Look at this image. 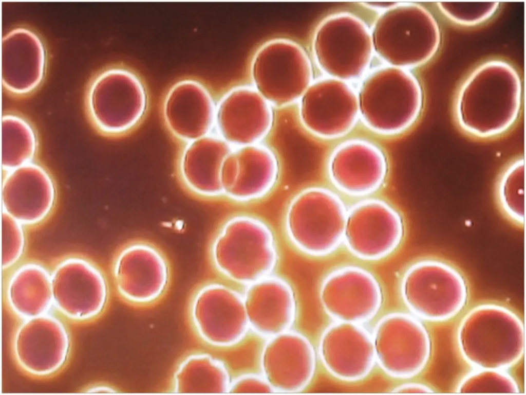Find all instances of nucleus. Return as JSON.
<instances>
[{"instance_id": "9", "label": "nucleus", "mask_w": 526, "mask_h": 395, "mask_svg": "<svg viewBox=\"0 0 526 395\" xmlns=\"http://www.w3.org/2000/svg\"><path fill=\"white\" fill-rule=\"evenodd\" d=\"M373 74L358 96L360 117L369 130L379 135L392 136L405 131L419 115L421 94L406 86H397L398 83H392L390 79L389 82L385 79L384 82L380 79V83Z\"/></svg>"}, {"instance_id": "14", "label": "nucleus", "mask_w": 526, "mask_h": 395, "mask_svg": "<svg viewBox=\"0 0 526 395\" xmlns=\"http://www.w3.org/2000/svg\"><path fill=\"white\" fill-rule=\"evenodd\" d=\"M55 197L51 176L32 162L6 172L3 180L2 212L23 225L44 220L52 210Z\"/></svg>"}, {"instance_id": "4", "label": "nucleus", "mask_w": 526, "mask_h": 395, "mask_svg": "<svg viewBox=\"0 0 526 395\" xmlns=\"http://www.w3.org/2000/svg\"><path fill=\"white\" fill-rule=\"evenodd\" d=\"M404 231L403 219L391 205L379 199H366L347 210L343 243L360 260L380 261L397 250Z\"/></svg>"}, {"instance_id": "11", "label": "nucleus", "mask_w": 526, "mask_h": 395, "mask_svg": "<svg viewBox=\"0 0 526 395\" xmlns=\"http://www.w3.org/2000/svg\"><path fill=\"white\" fill-rule=\"evenodd\" d=\"M387 169L382 151L372 142L360 138L339 145L328 164L331 183L343 193L352 196H367L379 190Z\"/></svg>"}, {"instance_id": "1", "label": "nucleus", "mask_w": 526, "mask_h": 395, "mask_svg": "<svg viewBox=\"0 0 526 395\" xmlns=\"http://www.w3.org/2000/svg\"><path fill=\"white\" fill-rule=\"evenodd\" d=\"M209 258L218 273L247 286L274 274L280 253L268 223L253 214L238 213L227 218L216 232Z\"/></svg>"}, {"instance_id": "19", "label": "nucleus", "mask_w": 526, "mask_h": 395, "mask_svg": "<svg viewBox=\"0 0 526 395\" xmlns=\"http://www.w3.org/2000/svg\"><path fill=\"white\" fill-rule=\"evenodd\" d=\"M215 115L220 128L227 127L224 140L230 145L242 146V132L244 146L248 145L246 133L251 132L255 142L252 133L259 139L268 131L272 120L268 101L257 90L248 87L238 88L227 94Z\"/></svg>"}, {"instance_id": "10", "label": "nucleus", "mask_w": 526, "mask_h": 395, "mask_svg": "<svg viewBox=\"0 0 526 395\" xmlns=\"http://www.w3.org/2000/svg\"><path fill=\"white\" fill-rule=\"evenodd\" d=\"M361 325L334 321L321 336L320 358L326 370L337 379L363 380L376 363L372 335Z\"/></svg>"}, {"instance_id": "6", "label": "nucleus", "mask_w": 526, "mask_h": 395, "mask_svg": "<svg viewBox=\"0 0 526 395\" xmlns=\"http://www.w3.org/2000/svg\"><path fill=\"white\" fill-rule=\"evenodd\" d=\"M257 91L277 104L292 102L309 86L311 67L305 51L293 42L276 40L258 51L253 65Z\"/></svg>"}, {"instance_id": "12", "label": "nucleus", "mask_w": 526, "mask_h": 395, "mask_svg": "<svg viewBox=\"0 0 526 395\" xmlns=\"http://www.w3.org/2000/svg\"><path fill=\"white\" fill-rule=\"evenodd\" d=\"M316 354L310 341L289 330L270 338L261 356L262 375L274 391L296 392L313 378Z\"/></svg>"}, {"instance_id": "7", "label": "nucleus", "mask_w": 526, "mask_h": 395, "mask_svg": "<svg viewBox=\"0 0 526 395\" xmlns=\"http://www.w3.org/2000/svg\"><path fill=\"white\" fill-rule=\"evenodd\" d=\"M120 295L133 302L144 303L159 298L170 278V265L157 246L143 240L130 241L119 250L112 266Z\"/></svg>"}, {"instance_id": "24", "label": "nucleus", "mask_w": 526, "mask_h": 395, "mask_svg": "<svg viewBox=\"0 0 526 395\" xmlns=\"http://www.w3.org/2000/svg\"><path fill=\"white\" fill-rule=\"evenodd\" d=\"M396 393L432 392L431 389L424 385L416 383H404L396 387L392 390Z\"/></svg>"}, {"instance_id": "8", "label": "nucleus", "mask_w": 526, "mask_h": 395, "mask_svg": "<svg viewBox=\"0 0 526 395\" xmlns=\"http://www.w3.org/2000/svg\"><path fill=\"white\" fill-rule=\"evenodd\" d=\"M192 309L198 333L216 346L237 344L249 328L242 295L220 283H208L200 287L194 296Z\"/></svg>"}, {"instance_id": "2", "label": "nucleus", "mask_w": 526, "mask_h": 395, "mask_svg": "<svg viewBox=\"0 0 526 395\" xmlns=\"http://www.w3.org/2000/svg\"><path fill=\"white\" fill-rule=\"evenodd\" d=\"M347 209L340 197L323 187L297 194L285 212L283 227L289 245L305 256L320 258L343 243Z\"/></svg>"}, {"instance_id": "22", "label": "nucleus", "mask_w": 526, "mask_h": 395, "mask_svg": "<svg viewBox=\"0 0 526 395\" xmlns=\"http://www.w3.org/2000/svg\"><path fill=\"white\" fill-rule=\"evenodd\" d=\"M23 225L2 212V265L4 269L13 266L23 255L25 247Z\"/></svg>"}, {"instance_id": "23", "label": "nucleus", "mask_w": 526, "mask_h": 395, "mask_svg": "<svg viewBox=\"0 0 526 395\" xmlns=\"http://www.w3.org/2000/svg\"><path fill=\"white\" fill-rule=\"evenodd\" d=\"M229 392L232 393H268L273 389L262 375L247 373L243 374L231 382Z\"/></svg>"}, {"instance_id": "21", "label": "nucleus", "mask_w": 526, "mask_h": 395, "mask_svg": "<svg viewBox=\"0 0 526 395\" xmlns=\"http://www.w3.org/2000/svg\"><path fill=\"white\" fill-rule=\"evenodd\" d=\"M36 149V136L30 123L17 115H4L2 120V165L4 171L31 163Z\"/></svg>"}, {"instance_id": "16", "label": "nucleus", "mask_w": 526, "mask_h": 395, "mask_svg": "<svg viewBox=\"0 0 526 395\" xmlns=\"http://www.w3.org/2000/svg\"><path fill=\"white\" fill-rule=\"evenodd\" d=\"M246 286L242 296L249 328L269 338L289 331L296 309L290 283L273 274Z\"/></svg>"}, {"instance_id": "13", "label": "nucleus", "mask_w": 526, "mask_h": 395, "mask_svg": "<svg viewBox=\"0 0 526 395\" xmlns=\"http://www.w3.org/2000/svg\"><path fill=\"white\" fill-rule=\"evenodd\" d=\"M300 116L314 135L339 138L349 133L360 117L359 98L348 86H327L326 81L317 82L302 96Z\"/></svg>"}, {"instance_id": "5", "label": "nucleus", "mask_w": 526, "mask_h": 395, "mask_svg": "<svg viewBox=\"0 0 526 395\" xmlns=\"http://www.w3.org/2000/svg\"><path fill=\"white\" fill-rule=\"evenodd\" d=\"M320 299L327 314L334 321L362 324L378 313L383 295L375 276L354 264L337 267L323 279Z\"/></svg>"}, {"instance_id": "20", "label": "nucleus", "mask_w": 526, "mask_h": 395, "mask_svg": "<svg viewBox=\"0 0 526 395\" xmlns=\"http://www.w3.org/2000/svg\"><path fill=\"white\" fill-rule=\"evenodd\" d=\"M190 356L182 363L175 377L174 390L178 392H229L231 381L224 365L207 354Z\"/></svg>"}, {"instance_id": "17", "label": "nucleus", "mask_w": 526, "mask_h": 395, "mask_svg": "<svg viewBox=\"0 0 526 395\" xmlns=\"http://www.w3.org/2000/svg\"><path fill=\"white\" fill-rule=\"evenodd\" d=\"M47 62L46 51L40 37L25 27L7 32L2 41V81L17 95L34 91L42 82Z\"/></svg>"}, {"instance_id": "3", "label": "nucleus", "mask_w": 526, "mask_h": 395, "mask_svg": "<svg viewBox=\"0 0 526 395\" xmlns=\"http://www.w3.org/2000/svg\"><path fill=\"white\" fill-rule=\"evenodd\" d=\"M375 362L389 376L409 379L425 367L430 352L424 327L409 314L393 312L383 316L371 334Z\"/></svg>"}, {"instance_id": "15", "label": "nucleus", "mask_w": 526, "mask_h": 395, "mask_svg": "<svg viewBox=\"0 0 526 395\" xmlns=\"http://www.w3.org/2000/svg\"><path fill=\"white\" fill-rule=\"evenodd\" d=\"M142 84L133 74L120 68L105 70L91 81L86 105L91 121L100 131L116 133L123 129L127 107L134 101H145ZM125 124V123H124Z\"/></svg>"}, {"instance_id": "18", "label": "nucleus", "mask_w": 526, "mask_h": 395, "mask_svg": "<svg viewBox=\"0 0 526 395\" xmlns=\"http://www.w3.org/2000/svg\"><path fill=\"white\" fill-rule=\"evenodd\" d=\"M340 29L329 32L323 25L318 29L314 41L316 59L321 66L330 75L352 78L364 69L371 55L370 37L361 23L355 28Z\"/></svg>"}]
</instances>
